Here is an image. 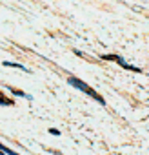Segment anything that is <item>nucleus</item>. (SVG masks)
<instances>
[{"label": "nucleus", "instance_id": "obj_1", "mask_svg": "<svg viewBox=\"0 0 149 155\" xmlns=\"http://www.w3.org/2000/svg\"><path fill=\"white\" fill-rule=\"evenodd\" d=\"M67 82L71 84V86H74V88H77V90H80V91H84L86 95H91V99H95L98 104H102V106H106V101H104V97L102 95H98L91 86H87L84 81H80V79H77V77H69V79H67Z\"/></svg>", "mask_w": 149, "mask_h": 155}, {"label": "nucleus", "instance_id": "obj_4", "mask_svg": "<svg viewBox=\"0 0 149 155\" xmlns=\"http://www.w3.org/2000/svg\"><path fill=\"white\" fill-rule=\"evenodd\" d=\"M0 151H4V153H8V155H20V153H17V151H13L11 148H8V146H4L2 142H0Z\"/></svg>", "mask_w": 149, "mask_h": 155}, {"label": "nucleus", "instance_id": "obj_6", "mask_svg": "<svg viewBox=\"0 0 149 155\" xmlns=\"http://www.w3.org/2000/svg\"><path fill=\"white\" fill-rule=\"evenodd\" d=\"M49 133H51V135H55V137H56V135H60V131H58L56 128H51V130H49Z\"/></svg>", "mask_w": 149, "mask_h": 155}, {"label": "nucleus", "instance_id": "obj_2", "mask_svg": "<svg viewBox=\"0 0 149 155\" xmlns=\"http://www.w3.org/2000/svg\"><path fill=\"white\" fill-rule=\"evenodd\" d=\"M2 64H4V66H9V68H17V69H22V71H29L26 66H22V64H18V62H8V60H4Z\"/></svg>", "mask_w": 149, "mask_h": 155}, {"label": "nucleus", "instance_id": "obj_3", "mask_svg": "<svg viewBox=\"0 0 149 155\" xmlns=\"http://www.w3.org/2000/svg\"><path fill=\"white\" fill-rule=\"evenodd\" d=\"M0 104H2V106H13V104H15V101H13V99H9V97H6L4 93H0Z\"/></svg>", "mask_w": 149, "mask_h": 155}, {"label": "nucleus", "instance_id": "obj_5", "mask_svg": "<svg viewBox=\"0 0 149 155\" xmlns=\"http://www.w3.org/2000/svg\"><path fill=\"white\" fill-rule=\"evenodd\" d=\"M102 60H113V62H118V60H120V55H102Z\"/></svg>", "mask_w": 149, "mask_h": 155}]
</instances>
